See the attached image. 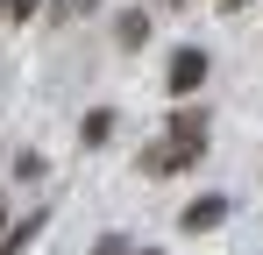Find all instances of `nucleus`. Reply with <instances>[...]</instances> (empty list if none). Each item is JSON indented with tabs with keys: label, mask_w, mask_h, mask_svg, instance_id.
<instances>
[{
	"label": "nucleus",
	"mask_w": 263,
	"mask_h": 255,
	"mask_svg": "<svg viewBox=\"0 0 263 255\" xmlns=\"http://www.w3.org/2000/svg\"><path fill=\"white\" fill-rule=\"evenodd\" d=\"M164 128H171V135H164L157 149H142V170H192L199 156H206V121H199L192 107H185V114H171Z\"/></svg>",
	"instance_id": "f257e3e1"
},
{
	"label": "nucleus",
	"mask_w": 263,
	"mask_h": 255,
	"mask_svg": "<svg viewBox=\"0 0 263 255\" xmlns=\"http://www.w3.org/2000/svg\"><path fill=\"white\" fill-rule=\"evenodd\" d=\"M164 78H171V92H199V78H206V50H178Z\"/></svg>",
	"instance_id": "f03ea898"
},
{
	"label": "nucleus",
	"mask_w": 263,
	"mask_h": 255,
	"mask_svg": "<svg viewBox=\"0 0 263 255\" xmlns=\"http://www.w3.org/2000/svg\"><path fill=\"white\" fill-rule=\"evenodd\" d=\"M220 220H228V199H192V206L178 213L185 234H206V227H220Z\"/></svg>",
	"instance_id": "7ed1b4c3"
},
{
	"label": "nucleus",
	"mask_w": 263,
	"mask_h": 255,
	"mask_svg": "<svg viewBox=\"0 0 263 255\" xmlns=\"http://www.w3.org/2000/svg\"><path fill=\"white\" fill-rule=\"evenodd\" d=\"M36 227H43V213H29L22 227H7V241H0V255H22L29 241H36Z\"/></svg>",
	"instance_id": "20e7f679"
},
{
	"label": "nucleus",
	"mask_w": 263,
	"mask_h": 255,
	"mask_svg": "<svg viewBox=\"0 0 263 255\" xmlns=\"http://www.w3.org/2000/svg\"><path fill=\"white\" fill-rule=\"evenodd\" d=\"M79 135H86L92 149H100V142H107V135H114V114H107V107H92V114H86V128H79Z\"/></svg>",
	"instance_id": "39448f33"
},
{
	"label": "nucleus",
	"mask_w": 263,
	"mask_h": 255,
	"mask_svg": "<svg viewBox=\"0 0 263 255\" xmlns=\"http://www.w3.org/2000/svg\"><path fill=\"white\" fill-rule=\"evenodd\" d=\"M114 36H121V50H135V42L149 36V14H121V29H114Z\"/></svg>",
	"instance_id": "423d86ee"
},
{
	"label": "nucleus",
	"mask_w": 263,
	"mask_h": 255,
	"mask_svg": "<svg viewBox=\"0 0 263 255\" xmlns=\"http://www.w3.org/2000/svg\"><path fill=\"white\" fill-rule=\"evenodd\" d=\"M36 7H43V0H14V7H7V22H29Z\"/></svg>",
	"instance_id": "0eeeda50"
},
{
	"label": "nucleus",
	"mask_w": 263,
	"mask_h": 255,
	"mask_svg": "<svg viewBox=\"0 0 263 255\" xmlns=\"http://www.w3.org/2000/svg\"><path fill=\"white\" fill-rule=\"evenodd\" d=\"M92 255H128V241H121V234H107V241H100Z\"/></svg>",
	"instance_id": "6e6552de"
},
{
	"label": "nucleus",
	"mask_w": 263,
	"mask_h": 255,
	"mask_svg": "<svg viewBox=\"0 0 263 255\" xmlns=\"http://www.w3.org/2000/svg\"><path fill=\"white\" fill-rule=\"evenodd\" d=\"M220 7H228V14H235V7H249V0H220Z\"/></svg>",
	"instance_id": "1a4fd4ad"
},
{
	"label": "nucleus",
	"mask_w": 263,
	"mask_h": 255,
	"mask_svg": "<svg viewBox=\"0 0 263 255\" xmlns=\"http://www.w3.org/2000/svg\"><path fill=\"white\" fill-rule=\"evenodd\" d=\"M0 241H7V206H0Z\"/></svg>",
	"instance_id": "9d476101"
},
{
	"label": "nucleus",
	"mask_w": 263,
	"mask_h": 255,
	"mask_svg": "<svg viewBox=\"0 0 263 255\" xmlns=\"http://www.w3.org/2000/svg\"><path fill=\"white\" fill-rule=\"evenodd\" d=\"M7 7H14V0H0V14H7Z\"/></svg>",
	"instance_id": "9b49d317"
},
{
	"label": "nucleus",
	"mask_w": 263,
	"mask_h": 255,
	"mask_svg": "<svg viewBox=\"0 0 263 255\" xmlns=\"http://www.w3.org/2000/svg\"><path fill=\"white\" fill-rule=\"evenodd\" d=\"M142 255H149V248H142Z\"/></svg>",
	"instance_id": "f8f14e48"
}]
</instances>
